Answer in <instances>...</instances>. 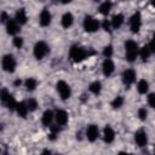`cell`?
Here are the masks:
<instances>
[{"instance_id":"cell-40","label":"cell","mask_w":155,"mask_h":155,"mask_svg":"<svg viewBox=\"0 0 155 155\" xmlns=\"http://www.w3.org/2000/svg\"><path fill=\"white\" fill-rule=\"evenodd\" d=\"M153 155H155V147H154V153H153Z\"/></svg>"},{"instance_id":"cell-9","label":"cell","mask_w":155,"mask_h":155,"mask_svg":"<svg viewBox=\"0 0 155 155\" xmlns=\"http://www.w3.org/2000/svg\"><path fill=\"white\" fill-rule=\"evenodd\" d=\"M85 134H86V138H87L90 142L97 140V138L99 137V128H98V126H97V125H93V124L88 125L87 128H86Z\"/></svg>"},{"instance_id":"cell-7","label":"cell","mask_w":155,"mask_h":155,"mask_svg":"<svg viewBox=\"0 0 155 155\" xmlns=\"http://www.w3.org/2000/svg\"><path fill=\"white\" fill-rule=\"evenodd\" d=\"M140 27H142V16L140 12L137 11L130 17V29L132 33H138Z\"/></svg>"},{"instance_id":"cell-35","label":"cell","mask_w":155,"mask_h":155,"mask_svg":"<svg viewBox=\"0 0 155 155\" xmlns=\"http://www.w3.org/2000/svg\"><path fill=\"white\" fill-rule=\"evenodd\" d=\"M10 19V17H8V15L5 12V11H2L1 12V16H0V21H1V23H7V21Z\"/></svg>"},{"instance_id":"cell-20","label":"cell","mask_w":155,"mask_h":155,"mask_svg":"<svg viewBox=\"0 0 155 155\" xmlns=\"http://www.w3.org/2000/svg\"><path fill=\"white\" fill-rule=\"evenodd\" d=\"M16 113L18 114V116H21V117H23V119L27 117V115H28V113H29L27 102H19V103H17Z\"/></svg>"},{"instance_id":"cell-14","label":"cell","mask_w":155,"mask_h":155,"mask_svg":"<svg viewBox=\"0 0 155 155\" xmlns=\"http://www.w3.org/2000/svg\"><path fill=\"white\" fill-rule=\"evenodd\" d=\"M5 27H6V33L8 35H16L19 31V27L21 25L17 23V21L15 18H10L7 21V23L5 24Z\"/></svg>"},{"instance_id":"cell-24","label":"cell","mask_w":155,"mask_h":155,"mask_svg":"<svg viewBox=\"0 0 155 155\" xmlns=\"http://www.w3.org/2000/svg\"><path fill=\"white\" fill-rule=\"evenodd\" d=\"M88 90H90L91 93L98 96L101 93V91H102V84H101V81H93V82H91L90 86H88Z\"/></svg>"},{"instance_id":"cell-27","label":"cell","mask_w":155,"mask_h":155,"mask_svg":"<svg viewBox=\"0 0 155 155\" xmlns=\"http://www.w3.org/2000/svg\"><path fill=\"white\" fill-rule=\"evenodd\" d=\"M124 102H125L124 97H122V96H117V97H115V98L113 99L111 107H113L114 109H119V108H121V107L124 105Z\"/></svg>"},{"instance_id":"cell-3","label":"cell","mask_w":155,"mask_h":155,"mask_svg":"<svg viewBox=\"0 0 155 155\" xmlns=\"http://www.w3.org/2000/svg\"><path fill=\"white\" fill-rule=\"evenodd\" d=\"M50 52V47L45 42V41H38L35 45H34V48H33V54L34 57L40 61V59H44L47 53Z\"/></svg>"},{"instance_id":"cell-31","label":"cell","mask_w":155,"mask_h":155,"mask_svg":"<svg viewBox=\"0 0 155 155\" xmlns=\"http://www.w3.org/2000/svg\"><path fill=\"white\" fill-rule=\"evenodd\" d=\"M50 128H51L50 139H51V140H53V139H56V137H57V136H58V133H59V127H58V125H57V126H51Z\"/></svg>"},{"instance_id":"cell-8","label":"cell","mask_w":155,"mask_h":155,"mask_svg":"<svg viewBox=\"0 0 155 155\" xmlns=\"http://www.w3.org/2000/svg\"><path fill=\"white\" fill-rule=\"evenodd\" d=\"M136 71L133 69H126L122 71V75H121V80H122V84L126 86V87H130L134 81H136Z\"/></svg>"},{"instance_id":"cell-17","label":"cell","mask_w":155,"mask_h":155,"mask_svg":"<svg viewBox=\"0 0 155 155\" xmlns=\"http://www.w3.org/2000/svg\"><path fill=\"white\" fill-rule=\"evenodd\" d=\"M124 22H125V16H124L122 13H116V15H114V16L111 17V19H110V23H111V28H113V29H119V28H121L122 24H124Z\"/></svg>"},{"instance_id":"cell-28","label":"cell","mask_w":155,"mask_h":155,"mask_svg":"<svg viewBox=\"0 0 155 155\" xmlns=\"http://www.w3.org/2000/svg\"><path fill=\"white\" fill-rule=\"evenodd\" d=\"M27 105H28L29 111H35V110L38 109V107H39L36 99H34V98H29V99L27 101Z\"/></svg>"},{"instance_id":"cell-6","label":"cell","mask_w":155,"mask_h":155,"mask_svg":"<svg viewBox=\"0 0 155 155\" xmlns=\"http://www.w3.org/2000/svg\"><path fill=\"white\" fill-rule=\"evenodd\" d=\"M16 65H17V62H16V58L13 57V54L11 53H7L2 57L1 59V67H2V70L6 71V73H13L16 70Z\"/></svg>"},{"instance_id":"cell-21","label":"cell","mask_w":155,"mask_h":155,"mask_svg":"<svg viewBox=\"0 0 155 155\" xmlns=\"http://www.w3.org/2000/svg\"><path fill=\"white\" fill-rule=\"evenodd\" d=\"M151 53H153V52H151L149 45H144L142 48H139V57H140V59H142L143 62H147V61L150 58Z\"/></svg>"},{"instance_id":"cell-1","label":"cell","mask_w":155,"mask_h":155,"mask_svg":"<svg viewBox=\"0 0 155 155\" xmlns=\"http://www.w3.org/2000/svg\"><path fill=\"white\" fill-rule=\"evenodd\" d=\"M125 56L128 62H134L139 56V47L134 40H127L125 42Z\"/></svg>"},{"instance_id":"cell-23","label":"cell","mask_w":155,"mask_h":155,"mask_svg":"<svg viewBox=\"0 0 155 155\" xmlns=\"http://www.w3.org/2000/svg\"><path fill=\"white\" fill-rule=\"evenodd\" d=\"M148 90H149V82L147 80H144V79L139 80L138 84H137V91L140 94H145L148 92Z\"/></svg>"},{"instance_id":"cell-30","label":"cell","mask_w":155,"mask_h":155,"mask_svg":"<svg viewBox=\"0 0 155 155\" xmlns=\"http://www.w3.org/2000/svg\"><path fill=\"white\" fill-rule=\"evenodd\" d=\"M12 44H13V46H15L16 48H22L24 41H23V39H22L21 36H15L13 40H12Z\"/></svg>"},{"instance_id":"cell-18","label":"cell","mask_w":155,"mask_h":155,"mask_svg":"<svg viewBox=\"0 0 155 155\" xmlns=\"http://www.w3.org/2000/svg\"><path fill=\"white\" fill-rule=\"evenodd\" d=\"M73 23H74V16H73V13H71V12H65V13L62 16V18H61V24H62V27H63L64 29H68V28H70V27L73 25Z\"/></svg>"},{"instance_id":"cell-38","label":"cell","mask_w":155,"mask_h":155,"mask_svg":"<svg viewBox=\"0 0 155 155\" xmlns=\"http://www.w3.org/2000/svg\"><path fill=\"white\" fill-rule=\"evenodd\" d=\"M117 155H132V154H130V153H127V151H119Z\"/></svg>"},{"instance_id":"cell-5","label":"cell","mask_w":155,"mask_h":155,"mask_svg":"<svg viewBox=\"0 0 155 155\" xmlns=\"http://www.w3.org/2000/svg\"><path fill=\"white\" fill-rule=\"evenodd\" d=\"M99 25H101V24H99L98 19H96L93 16L87 15V16L84 17L82 27H84V29H85L87 33H94V31H97V30L99 29Z\"/></svg>"},{"instance_id":"cell-19","label":"cell","mask_w":155,"mask_h":155,"mask_svg":"<svg viewBox=\"0 0 155 155\" xmlns=\"http://www.w3.org/2000/svg\"><path fill=\"white\" fill-rule=\"evenodd\" d=\"M15 19L17 21V23H18L19 25L25 24L27 21H28V16H27V11H25V8H18V10L16 11Z\"/></svg>"},{"instance_id":"cell-12","label":"cell","mask_w":155,"mask_h":155,"mask_svg":"<svg viewBox=\"0 0 155 155\" xmlns=\"http://www.w3.org/2000/svg\"><path fill=\"white\" fill-rule=\"evenodd\" d=\"M52 21V15L47 8H44L39 16V23L41 27H48Z\"/></svg>"},{"instance_id":"cell-4","label":"cell","mask_w":155,"mask_h":155,"mask_svg":"<svg viewBox=\"0 0 155 155\" xmlns=\"http://www.w3.org/2000/svg\"><path fill=\"white\" fill-rule=\"evenodd\" d=\"M56 90H57V92H58V94H59V97H61L62 101H67V99H69L70 96H71V88H70L69 84L65 82L64 80L57 81V84H56Z\"/></svg>"},{"instance_id":"cell-13","label":"cell","mask_w":155,"mask_h":155,"mask_svg":"<svg viewBox=\"0 0 155 155\" xmlns=\"http://www.w3.org/2000/svg\"><path fill=\"white\" fill-rule=\"evenodd\" d=\"M54 120L57 122V125L59 126H64L68 124V120H69V116H68V113L63 109H58L56 113H54Z\"/></svg>"},{"instance_id":"cell-36","label":"cell","mask_w":155,"mask_h":155,"mask_svg":"<svg viewBox=\"0 0 155 155\" xmlns=\"http://www.w3.org/2000/svg\"><path fill=\"white\" fill-rule=\"evenodd\" d=\"M149 46H150L151 52H153V53H155V33L153 34V38H151V41H150Z\"/></svg>"},{"instance_id":"cell-39","label":"cell","mask_w":155,"mask_h":155,"mask_svg":"<svg viewBox=\"0 0 155 155\" xmlns=\"http://www.w3.org/2000/svg\"><path fill=\"white\" fill-rule=\"evenodd\" d=\"M151 5H153V6L155 7V1H153V2H151Z\"/></svg>"},{"instance_id":"cell-22","label":"cell","mask_w":155,"mask_h":155,"mask_svg":"<svg viewBox=\"0 0 155 155\" xmlns=\"http://www.w3.org/2000/svg\"><path fill=\"white\" fill-rule=\"evenodd\" d=\"M36 86H38V80H36L35 78H28V79L24 81V87H25V90L29 91V92L34 91V90L36 88Z\"/></svg>"},{"instance_id":"cell-2","label":"cell","mask_w":155,"mask_h":155,"mask_svg":"<svg viewBox=\"0 0 155 155\" xmlns=\"http://www.w3.org/2000/svg\"><path fill=\"white\" fill-rule=\"evenodd\" d=\"M88 51L82 47V46H78V45H74L70 47L69 50V58L74 62V63H79L81 61H84L85 58L88 57Z\"/></svg>"},{"instance_id":"cell-15","label":"cell","mask_w":155,"mask_h":155,"mask_svg":"<svg viewBox=\"0 0 155 155\" xmlns=\"http://www.w3.org/2000/svg\"><path fill=\"white\" fill-rule=\"evenodd\" d=\"M102 137H103V140H104L107 144H110V143H113L114 139H115V132H114V130H113L109 125H107V126L104 127V130H103Z\"/></svg>"},{"instance_id":"cell-16","label":"cell","mask_w":155,"mask_h":155,"mask_svg":"<svg viewBox=\"0 0 155 155\" xmlns=\"http://www.w3.org/2000/svg\"><path fill=\"white\" fill-rule=\"evenodd\" d=\"M53 119H54L53 111L47 109V110L44 111V114H42V116H41V122H42V125H44L45 127H51Z\"/></svg>"},{"instance_id":"cell-25","label":"cell","mask_w":155,"mask_h":155,"mask_svg":"<svg viewBox=\"0 0 155 155\" xmlns=\"http://www.w3.org/2000/svg\"><path fill=\"white\" fill-rule=\"evenodd\" d=\"M111 6H113V4L110 2V1H103L101 5H99V7H98V10H99V12L102 13V15H108L109 12H110V10H111Z\"/></svg>"},{"instance_id":"cell-29","label":"cell","mask_w":155,"mask_h":155,"mask_svg":"<svg viewBox=\"0 0 155 155\" xmlns=\"http://www.w3.org/2000/svg\"><path fill=\"white\" fill-rule=\"evenodd\" d=\"M113 53H114V48H113L111 45H107V46L103 48V56H104L105 58H110V57L113 56Z\"/></svg>"},{"instance_id":"cell-34","label":"cell","mask_w":155,"mask_h":155,"mask_svg":"<svg viewBox=\"0 0 155 155\" xmlns=\"http://www.w3.org/2000/svg\"><path fill=\"white\" fill-rule=\"evenodd\" d=\"M102 27H103V29H104L105 31H109V33H110V28H111V23H110L109 21H107V19H104V21H103V23H102Z\"/></svg>"},{"instance_id":"cell-10","label":"cell","mask_w":155,"mask_h":155,"mask_svg":"<svg viewBox=\"0 0 155 155\" xmlns=\"http://www.w3.org/2000/svg\"><path fill=\"white\" fill-rule=\"evenodd\" d=\"M114 70H115V64H114L113 59L111 58H105L102 63V71H103L104 76H107V78L110 76L114 73Z\"/></svg>"},{"instance_id":"cell-26","label":"cell","mask_w":155,"mask_h":155,"mask_svg":"<svg viewBox=\"0 0 155 155\" xmlns=\"http://www.w3.org/2000/svg\"><path fill=\"white\" fill-rule=\"evenodd\" d=\"M4 107H6L8 110H16V107H17V102H16V99H15V97L12 96V94H10V97L7 98V101L2 104Z\"/></svg>"},{"instance_id":"cell-32","label":"cell","mask_w":155,"mask_h":155,"mask_svg":"<svg viewBox=\"0 0 155 155\" xmlns=\"http://www.w3.org/2000/svg\"><path fill=\"white\" fill-rule=\"evenodd\" d=\"M147 115H148V111H147L145 108H139L138 109V117H139V120H142V121L147 120Z\"/></svg>"},{"instance_id":"cell-33","label":"cell","mask_w":155,"mask_h":155,"mask_svg":"<svg viewBox=\"0 0 155 155\" xmlns=\"http://www.w3.org/2000/svg\"><path fill=\"white\" fill-rule=\"evenodd\" d=\"M147 101H148L149 107H151L153 109H155V93H149L148 97H147Z\"/></svg>"},{"instance_id":"cell-11","label":"cell","mask_w":155,"mask_h":155,"mask_svg":"<svg viewBox=\"0 0 155 155\" xmlns=\"http://www.w3.org/2000/svg\"><path fill=\"white\" fill-rule=\"evenodd\" d=\"M134 142L137 143V145L139 148H143L148 144V134L144 130H138L134 133Z\"/></svg>"},{"instance_id":"cell-37","label":"cell","mask_w":155,"mask_h":155,"mask_svg":"<svg viewBox=\"0 0 155 155\" xmlns=\"http://www.w3.org/2000/svg\"><path fill=\"white\" fill-rule=\"evenodd\" d=\"M40 155H51V151L48 150V149H45V150H42L41 151V154Z\"/></svg>"}]
</instances>
